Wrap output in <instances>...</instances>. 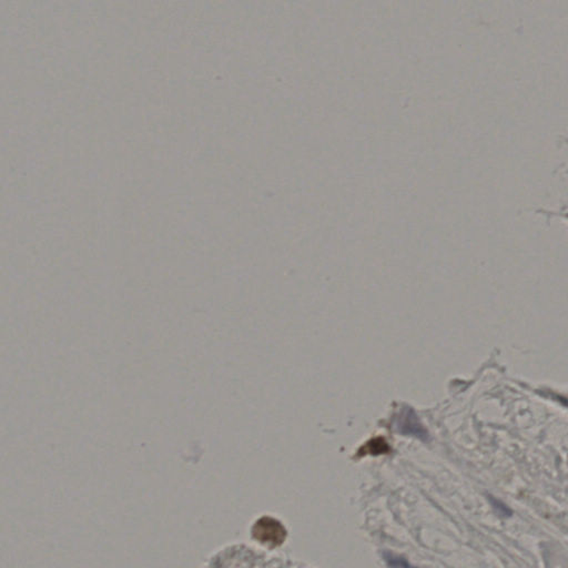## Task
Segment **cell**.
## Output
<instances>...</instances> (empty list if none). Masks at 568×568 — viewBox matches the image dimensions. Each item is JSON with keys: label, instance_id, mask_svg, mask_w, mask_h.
Masks as SVG:
<instances>
[{"label": "cell", "instance_id": "2", "mask_svg": "<svg viewBox=\"0 0 568 568\" xmlns=\"http://www.w3.org/2000/svg\"><path fill=\"white\" fill-rule=\"evenodd\" d=\"M396 428L402 434L414 435L420 438H425L428 435L419 421L418 416L415 415L414 411L410 408L404 409L397 416Z\"/></svg>", "mask_w": 568, "mask_h": 568}, {"label": "cell", "instance_id": "3", "mask_svg": "<svg viewBox=\"0 0 568 568\" xmlns=\"http://www.w3.org/2000/svg\"><path fill=\"white\" fill-rule=\"evenodd\" d=\"M390 452V448L387 445L386 441L382 438H373L370 442L363 446L359 451V456H363L365 454H371V456H379V454H385V453Z\"/></svg>", "mask_w": 568, "mask_h": 568}, {"label": "cell", "instance_id": "1", "mask_svg": "<svg viewBox=\"0 0 568 568\" xmlns=\"http://www.w3.org/2000/svg\"><path fill=\"white\" fill-rule=\"evenodd\" d=\"M251 534L256 541L263 544V545L269 546V547H277V546L281 545L284 540L287 538V531L279 520L268 517V516L259 518L253 524Z\"/></svg>", "mask_w": 568, "mask_h": 568}]
</instances>
